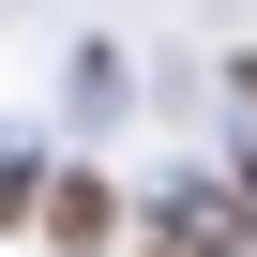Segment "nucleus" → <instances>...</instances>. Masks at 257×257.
Wrapping results in <instances>:
<instances>
[{"instance_id":"obj_4","label":"nucleus","mask_w":257,"mask_h":257,"mask_svg":"<svg viewBox=\"0 0 257 257\" xmlns=\"http://www.w3.org/2000/svg\"><path fill=\"white\" fill-rule=\"evenodd\" d=\"M227 91H242V106H257V46H242V61H227Z\"/></svg>"},{"instance_id":"obj_1","label":"nucleus","mask_w":257,"mask_h":257,"mask_svg":"<svg viewBox=\"0 0 257 257\" xmlns=\"http://www.w3.org/2000/svg\"><path fill=\"white\" fill-rule=\"evenodd\" d=\"M137 257H257V197L242 182H182L137 212Z\"/></svg>"},{"instance_id":"obj_3","label":"nucleus","mask_w":257,"mask_h":257,"mask_svg":"<svg viewBox=\"0 0 257 257\" xmlns=\"http://www.w3.org/2000/svg\"><path fill=\"white\" fill-rule=\"evenodd\" d=\"M46 182H61V167H46L31 137H0V227H31V212H46Z\"/></svg>"},{"instance_id":"obj_2","label":"nucleus","mask_w":257,"mask_h":257,"mask_svg":"<svg viewBox=\"0 0 257 257\" xmlns=\"http://www.w3.org/2000/svg\"><path fill=\"white\" fill-rule=\"evenodd\" d=\"M31 227H46V242H61V257H106V242H137V212H121V182H106V167H61V182H46V212H31Z\"/></svg>"}]
</instances>
